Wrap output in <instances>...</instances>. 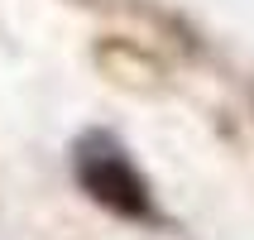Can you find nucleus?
Listing matches in <instances>:
<instances>
[{"label": "nucleus", "instance_id": "obj_1", "mask_svg": "<svg viewBox=\"0 0 254 240\" xmlns=\"http://www.w3.org/2000/svg\"><path fill=\"white\" fill-rule=\"evenodd\" d=\"M72 173L91 202H101L106 212L125 216V221H158L154 187L134 168V159L111 130H86L72 144Z\"/></svg>", "mask_w": 254, "mask_h": 240}]
</instances>
